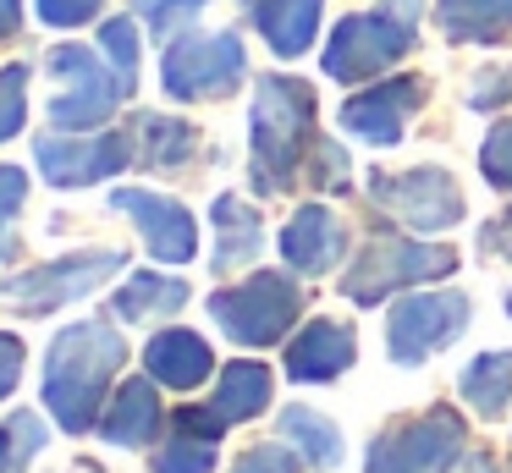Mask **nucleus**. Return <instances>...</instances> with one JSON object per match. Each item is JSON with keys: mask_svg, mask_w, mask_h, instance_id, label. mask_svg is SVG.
Masks as SVG:
<instances>
[{"mask_svg": "<svg viewBox=\"0 0 512 473\" xmlns=\"http://www.w3.org/2000/svg\"><path fill=\"white\" fill-rule=\"evenodd\" d=\"M138 132H144V160L155 165H182L193 154V127L177 116H138Z\"/></svg>", "mask_w": 512, "mask_h": 473, "instance_id": "bb28decb", "label": "nucleus"}, {"mask_svg": "<svg viewBox=\"0 0 512 473\" xmlns=\"http://www.w3.org/2000/svg\"><path fill=\"white\" fill-rule=\"evenodd\" d=\"M50 72L67 83V94H56V105H50V116H56L61 132L100 127V121L133 94V88L122 83V72L105 66L100 55L83 50V44H56V50H50Z\"/></svg>", "mask_w": 512, "mask_h": 473, "instance_id": "0eeeda50", "label": "nucleus"}, {"mask_svg": "<svg viewBox=\"0 0 512 473\" xmlns=\"http://www.w3.org/2000/svg\"><path fill=\"white\" fill-rule=\"evenodd\" d=\"M413 105H419V83L413 77H391V83H375L369 94H353L342 105V127L353 132V138L364 143H397L402 138V121L413 116Z\"/></svg>", "mask_w": 512, "mask_h": 473, "instance_id": "4468645a", "label": "nucleus"}, {"mask_svg": "<svg viewBox=\"0 0 512 473\" xmlns=\"http://www.w3.org/2000/svg\"><path fill=\"white\" fill-rule=\"evenodd\" d=\"M501 99H512V66H507V72L490 66V72L468 88V105H474V110H490V105H501Z\"/></svg>", "mask_w": 512, "mask_h": 473, "instance_id": "e433bc0d", "label": "nucleus"}, {"mask_svg": "<svg viewBox=\"0 0 512 473\" xmlns=\"http://www.w3.org/2000/svg\"><path fill=\"white\" fill-rule=\"evenodd\" d=\"M463 325H468V297L463 292H413V297H402V303L391 308L386 347H391L397 363H424Z\"/></svg>", "mask_w": 512, "mask_h": 473, "instance_id": "9b49d317", "label": "nucleus"}, {"mask_svg": "<svg viewBox=\"0 0 512 473\" xmlns=\"http://www.w3.org/2000/svg\"><path fill=\"white\" fill-rule=\"evenodd\" d=\"M424 0H380L375 11H358V17H342L325 44V72L336 83H358L369 72H386L391 61L413 50V22H419Z\"/></svg>", "mask_w": 512, "mask_h": 473, "instance_id": "7ed1b4c3", "label": "nucleus"}, {"mask_svg": "<svg viewBox=\"0 0 512 473\" xmlns=\"http://www.w3.org/2000/svg\"><path fill=\"white\" fill-rule=\"evenodd\" d=\"M485 237H490V248H496V253H507V259H512V215H507V220H496V226H490Z\"/></svg>", "mask_w": 512, "mask_h": 473, "instance_id": "58836bf2", "label": "nucleus"}, {"mask_svg": "<svg viewBox=\"0 0 512 473\" xmlns=\"http://www.w3.org/2000/svg\"><path fill=\"white\" fill-rule=\"evenodd\" d=\"M265 407H270V369L248 358V363H232V369L221 374L204 418H210L215 429H226V424H243V418L265 413Z\"/></svg>", "mask_w": 512, "mask_h": 473, "instance_id": "a211bd4d", "label": "nucleus"}, {"mask_svg": "<svg viewBox=\"0 0 512 473\" xmlns=\"http://www.w3.org/2000/svg\"><path fill=\"white\" fill-rule=\"evenodd\" d=\"M17 374H23V341L0 330V402L17 391Z\"/></svg>", "mask_w": 512, "mask_h": 473, "instance_id": "4c0bfd02", "label": "nucleus"}, {"mask_svg": "<svg viewBox=\"0 0 512 473\" xmlns=\"http://www.w3.org/2000/svg\"><path fill=\"white\" fill-rule=\"evenodd\" d=\"M34 160L45 171V182L56 187H94L105 176L133 165V138L127 132H100V138H72V132H45L34 138Z\"/></svg>", "mask_w": 512, "mask_h": 473, "instance_id": "f8f14e48", "label": "nucleus"}, {"mask_svg": "<svg viewBox=\"0 0 512 473\" xmlns=\"http://www.w3.org/2000/svg\"><path fill=\"white\" fill-rule=\"evenodd\" d=\"M281 440L303 462H314V468H336L342 462V429L325 413H314V407H281Z\"/></svg>", "mask_w": 512, "mask_h": 473, "instance_id": "5701e85b", "label": "nucleus"}, {"mask_svg": "<svg viewBox=\"0 0 512 473\" xmlns=\"http://www.w3.org/2000/svg\"><path fill=\"white\" fill-rule=\"evenodd\" d=\"M111 204L138 220V231H144V242H149L155 259H166V264H188L193 259L199 237H193V215L177 204V198L144 193V187H122V193H111Z\"/></svg>", "mask_w": 512, "mask_h": 473, "instance_id": "ddd939ff", "label": "nucleus"}, {"mask_svg": "<svg viewBox=\"0 0 512 473\" xmlns=\"http://www.w3.org/2000/svg\"><path fill=\"white\" fill-rule=\"evenodd\" d=\"M45 446V429L34 413H17L12 424L0 429V473H23V462Z\"/></svg>", "mask_w": 512, "mask_h": 473, "instance_id": "cd10ccee", "label": "nucleus"}, {"mask_svg": "<svg viewBox=\"0 0 512 473\" xmlns=\"http://www.w3.org/2000/svg\"><path fill=\"white\" fill-rule=\"evenodd\" d=\"M369 198L413 231H446L463 220V187L441 165H413V171H375Z\"/></svg>", "mask_w": 512, "mask_h": 473, "instance_id": "1a4fd4ad", "label": "nucleus"}, {"mask_svg": "<svg viewBox=\"0 0 512 473\" xmlns=\"http://www.w3.org/2000/svg\"><path fill=\"white\" fill-rule=\"evenodd\" d=\"M435 17L452 44H490L512 33V0H435Z\"/></svg>", "mask_w": 512, "mask_h": 473, "instance_id": "412c9836", "label": "nucleus"}, {"mask_svg": "<svg viewBox=\"0 0 512 473\" xmlns=\"http://www.w3.org/2000/svg\"><path fill=\"white\" fill-rule=\"evenodd\" d=\"M182 303H188V286L177 275H155V270L122 281V292L111 297L116 319H160V314H177Z\"/></svg>", "mask_w": 512, "mask_h": 473, "instance_id": "393cba45", "label": "nucleus"}, {"mask_svg": "<svg viewBox=\"0 0 512 473\" xmlns=\"http://www.w3.org/2000/svg\"><path fill=\"white\" fill-rule=\"evenodd\" d=\"M232 473H298V462H292V451H281V446H254V451L237 457Z\"/></svg>", "mask_w": 512, "mask_h": 473, "instance_id": "c9c22d12", "label": "nucleus"}, {"mask_svg": "<svg viewBox=\"0 0 512 473\" xmlns=\"http://www.w3.org/2000/svg\"><path fill=\"white\" fill-rule=\"evenodd\" d=\"M457 391H463V402L474 407L479 418H501L512 402V352H479L463 369Z\"/></svg>", "mask_w": 512, "mask_h": 473, "instance_id": "4be33fe9", "label": "nucleus"}, {"mask_svg": "<svg viewBox=\"0 0 512 473\" xmlns=\"http://www.w3.org/2000/svg\"><path fill=\"white\" fill-rule=\"evenodd\" d=\"M457 473H496V462H490V451H468Z\"/></svg>", "mask_w": 512, "mask_h": 473, "instance_id": "a19ab883", "label": "nucleus"}, {"mask_svg": "<svg viewBox=\"0 0 512 473\" xmlns=\"http://www.w3.org/2000/svg\"><path fill=\"white\" fill-rule=\"evenodd\" d=\"M457 270V253L441 248V242H413V237H375L364 253H358V264L347 270L342 292L353 297V303H380V297L402 292V286L413 281H441V275Z\"/></svg>", "mask_w": 512, "mask_h": 473, "instance_id": "423d86ee", "label": "nucleus"}, {"mask_svg": "<svg viewBox=\"0 0 512 473\" xmlns=\"http://www.w3.org/2000/svg\"><path fill=\"white\" fill-rule=\"evenodd\" d=\"M17 17H23V0H0V39L17 28Z\"/></svg>", "mask_w": 512, "mask_h": 473, "instance_id": "ea45409f", "label": "nucleus"}, {"mask_svg": "<svg viewBox=\"0 0 512 473\" xmlns=\"http://www.w3.org/2000/svg\"><path fill=\"white\" fill-rule=\"evenodd\" d=\"M243 39L237 33H188V39H177L166 50V72H160V83H166L171 99H215V94H232L237 83H243Z\"/></svg>", "mask_w": 512, "mask_h": 473, "instance_id": "6e6552de", "label": "nucleus"}, {"mask_svg": "<svg viewBox=\"0 0 512 473\" xmlns=\"http://www.w3.org/2000/svg\"><path fill=\"white\" fill-rule=\"evenodd\" d=\"M347 253V226L331 215L325 204H303L298 215L281 226V259L303 275H325L336 270Z\"/></svg>", "mask_w": 512, "mask_h": 473, "instance_id": "2eb2a0df", "label": "nucleus"}, {"mask_svg": "<svg viewBox=\"0 0 512 473\" xmlns=\"http://www.w3.org/2000/svg\"><path fill=\"white\" fill-rule=\"evenodd\" d=\"M127 358V341L116 336L105 319H83V325H67L56 341H50L45 358V407L56 413V424L67 435H83V429L100 418L105 385L116 380Z\"/></svg>", "mask_w": 512, "mask_h": 473, "instance_id": "f257e3e1", "label": "nucleus"}, {"mask_svg": "<svg viewBox=\"0 0 512 473\" xmlns=\"http://www.w3.org/2000/svg\"><path fill=\"white\" fill-rule=\"evenodd\" d=\"M457 457H463V418L452 407L397 418L369 440V473H452Z\"/></svg>", "mask_w": 512, "mask_h": 473, "instance_id": "39448f33", "label": "nucleus"}, {"mask_svg": "<svg viewBox=\"0 0 512 473\" xmlns=\"http://www.w3.org/2000/svg\"><path fill=\"white\" fill-rule=\"evenodd\" d=\"M353 330L342 319H314L303 336H292L287 347V374L298 385H314V380H336L342 369H353Z\"/></svg>", "mask_w": 512, "mask_h": 473, "instance_id": "dca6fc26", "label": "nucleus"}, {"mask_svg": "<svg viewBox=\"0 0 512 473\" xmlns=\"http://www.w3.org/2000/svg\"><path fill=\"white\" fill-rule=\"evenodd\" d=\"M309 138H314V88L303 83V77H265L259 94H254V116H248L259 193L292 187Z\"/></svg>", "mask_w": 512, "mask_h": 473, "instance_id": "f03ea898", "label": "nucleus"}, {"mask_svg": "<svg viewBox=\"0 0 512 473\" xmlns=\"http://www.w3.org/2000/svg\"><path fill=\"white\" fill-rule=\"evenodd\" d=\"M479 171L490 176V187L512 193V121H501V127L485 138V149H479Z\"/></svg>", "mask_w": 512, "mask_h": 473, "instance_id": "7c9ffc66", "label": "nucleus"}, {"mask_svg": "<svg viewBox=\"0 0 512 473\" xmlns=\"http://www.w3.org/2000/svg\"><path fill=\"white\" fill-rule=\"evenodd\" d=\"M199 6H204V0H138V11L149 17V28H155V33L182 28V22H188Z\"/></svg>", "mask_w": 512, "mask_h": 473, "instance_id": "473e14b6", "label": "nucleus"}, {"mask_svg": "<svg viewBox=\"0 0 512 473\" xmlns=\"http://www.w3.org/2000/svg\"><path fill=\"white\" fill-rule=\"evenodd\" d=\"M39 17L50 28H78V22L100 17V0H39Z\"/></svg>", "mask_w": 512, "mask_h": 473, "instance_id": "f704fd0d", "label": "nucleus"}, {"mask_svg": "<svg viewBox=\"0 0 512 473\" xmlns=\"http://www.w3.org/2000/svg\"><path fill=\"white\" fill-rule=\"evenodd\" d=\"M215 226H221V248H215V270H232V264H248L265 242V226H259V209L243 204V198H215Z\"/></svg>", "mask_w": 512, "mask_h": 473, "instance_id": "b1692460", "label": "nucleus"}, {"mask_svg": "<svg viewBox=\"0 0 512 473\" xmlns=\"http://www.w3.org/2000/svg\"><path fill=\"white\" fill-rule=\"evenodd\" d=\"M23 94H28V66L23 61L0 66V143L23 127Z\"/></svg>", "mask_w": 512, "mask_h": 473, "instance_id": "c756f323", "label": "nucleus"}, {"mask_svg": "<svg viewBox=\"0 0 512 473\" xmlns=\"http://www.w3.org/2000/svg\"><path fill=\"white\" fill-rule=\"evenodd\" d=\"M100 44H105V55H111V66L122 72V83L133 88L138 83V28L127 17H111L100 28Z\"/></svg>", "mask_w": 512, "mask_h": 473, "instance_id": "c85d7f7f", "label": "nucleus"}, {"mask_svg": "<svg viewBox=\"0 0 512 473\" xmlns=\"http://www.w3.org/2000/svg\"><path fill=\"white\" fill-rule=\"evenodd\" d=\"M160 429V396L149 380H127L122 391H116V402L105 407L100 418V435L111 440V446H149Z\"/></svg>", "mask_w": 512, "mask_h": 473, "instance_id": "6ab92c4d", "label": "nucleus"}, {"mask_svg": "<svg viewBox=\"0 0 512 473\" xmlns=\"http://www.w3.org/2000/svg\"><path fill=\"white\" fill-rule=\"evenodd\" d=\"M210 468H215V435H199L188 424H177V435L155 451V473H210Z\"/></svg>", "mask_w": 512, "mask_h": 473, "instance_id": "a878e982", "label": "nucleus"}, {"mask_svg": "<svg viewBox=\"0 0 512 473\" xmlns=\"http://www.w3.org/2000/svg\"><path fill=\"white\" fill-rule=\"evenodd\" d=\"M314 187H331V193H342L347 187V154L336 149V143H314Z\"/></svg>", "mask_w": 512, "mask_h": 473, "instance_id": "72a5a7b5", "label": "nucleus"}, {"mask_svg": "<svg viewBox=\"0 0 512 473\" xmlns=\"http://www.w3.org/2000/svg\"><path fill=\"white\" fill-rule=\"evenodd\" d=\"M303 314V286L281 270H265L243 286H226L210 297V319L243 347H270L292 330V319Z\"/></svg>", "mask_w": 512, "mask_h": 473, "instance_id": "20e7f679", "label": "nucleus"}, {"mask_svg": "<svg viewBox=\"0 0 512 473\" xmlns=\"http://www.w3.org/2000/svg\"><path fill=\"white\" fill-rule=\"evenodd\" d=\"M116 270H122V253L116 248L67 253V259H50V264H34V270L12 275V281H6V303H12L17 314H50V308L72 303V297L94 292V286Z\"/></svg>", "mask_w": 512, "mask_h": 473, "instance_id": "9d476101", "label": "nucleus"}, {"mask_svg": "<svg viewBox=\"0 0 512 473\" xmlns=\"http://www.w3.org/2000/svg\"><path fill=\"white\" fill-rule=\"evenodd\" d=\"M23 193H28V176L17 165H0V259L12 248V220L23 209Z\"/></svg>", "mask_w": 512, "mask_h": 473, "instance_id": "2f4dec72", "label": "nucleus"}, {"mask_svg": "<svg viewBox=\"0 0 512 473\" xmlns=\"http://www.w3.org/2000/svg\"><path fill=\"white\" fill-rule=\"evenodd\" d=\"M144 369H149V380H155V385L193 391V385L210 380L215 352H210V341L193 336V330H160V336L144 347Z\"/></svg>", "mask_w": 512, "mask_h": 473, "instance_id": "f3484780", "label": "nucleus"}, {"mask_svg": "<svg viewBox=\"0 0 512 473\" xmlns=\"http://www.w3.org/2000/svg\"><path fill=\"white\" fill-rule=\"evenodd\" d=\"M507 314H512V297H507Z\"/></svg>", "mask_w": 512, "mask_h": 473, "instance_id": "79ce46f5", "label": "nucleus"}, {"mask_svg": "<svg viewBox=\"0 0 512 473\" xmlns=\"http://www.w3.org/2000/svg\"><path fill=\"white\" fill-rule=\"evenodd\" d=\"M254 22L276 55H303L320 28V0H254Z\"/></svg>", "mask_w": 512, "mask_h": 473, "instance_id": "aec40b11", "label": "nucleus"}]
</instances>
